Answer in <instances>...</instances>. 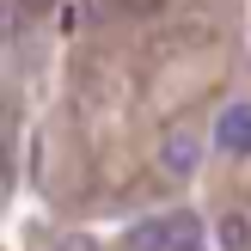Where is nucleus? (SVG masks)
I'll return each instance as SVG.
<instances>
[{"mask_svg": "<svg viewBox=\"0 0 251 251\" xmlns=\"http://www.w3.org/2000/svg\"><path fill=\"white\" fill-rule=\"evenodd\" d=\"M202 159H208V147H202L196 129H166V141H159V172H172V178H196Z\"/></svg>", "mask_w": 251, "mask_h": 251, "instance_id": "f257e3e1", "label": "nucleus"}, {"mask_svg": "<svg viewBox=\"0 0 251 251\" xmlns=\"http://www.w3.org/2000/svg\"><path fill=\"white\" fill-rule=\"evenodd\" d=\"M215 153H227V159H251V104H227L215 117Z\"/></svg>", "mask_w": 251, "mask_h": 251, "instance_id": "f03ea898", "label": "nucleus"}, {"mask_svg": "<svg viewBox=\"0 0 251 251\" xmlns=\"http://www.w3.org/2000/svg\"><path fill=\"white\" fill-rule=\"evenodd\" d=\"M184 227H190V215H153L129 233V251H178Z\"/></svg>", "mask_w": 251, "mask_h": 251, "instance_id": "7ed1b4c3", "label": "nucleus"}, {"mask_svg": "<svg viewBox=\"0 0 251 251\" xmlns=\"http://www.w3.org/2000/svg\"><path fill=\"white\" fill-rule=\"evenodd\" d=\"M215 245H221V251H251V221L239 215V208L215 221Z\"/></svg>", "mask_w": 251, "mask_h": 251, "instance_id": "20e7f679", "label": "nucleus"}, {"mask_svg": "<svg viewBox=\"0 0 251 251\" xmlns=\"http://www.w3.org/2000/svg\"><path fill=\"white\" fill-rule=\"evenodd\" d=\"M55 251H98V239H86V233H61Z\"/></svg>", "mask_w": 251, "mask_h": 251, "instance_id": "39448f33", "label": "nucleus"}, {"mask_svg": "<svg viewBox=\"0 0 251 251\" xmlns=\"http://www.w3.org/2000/svg\"><path fill=\"white\" fill-rule=\"evenodd\" d=\"M178 251H208V245H202V227H196V221H190V227H184V239H178Z\"/></svg>", "mask_w": 251, "mask_h": 251, "instance_id": "423d86ee", "label": "nucleus"}, {"mask_svg": "<svg viewBox=\"0 0 251 251\" xmlns=\"http://www.w3.org/2000/svg\"><path fill=\"white\" fill-rule=\"evenodd\" d=\"M55 0H19V12H49Z\"/></svg>", "mask_w": 251, "mask_h": 251, "instance_id": "0eeeda50", "label": "nucleus"}]
</instances>
